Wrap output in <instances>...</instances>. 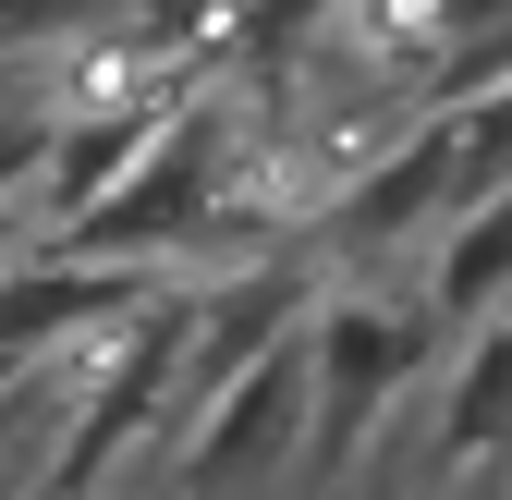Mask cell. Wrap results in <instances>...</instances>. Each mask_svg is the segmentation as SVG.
Listing matches in <instances>:
<instances>
[{"mask_svg": "<svg viewBox=\"0 0 512 500\" xmlns=\"http://www.w3.org/2000/svg\"><path fill=\"white\" fill-rule=\"evenodd\" d=\"M427 354H439V305H427V281H415V293H378V269H342L330 293H317V318H305L317 427H305V476H293V500H330V488L378 452V415L415 391Z\"/></svg>", "mask_w": 512, "mask_h": 500, "instance_id": "obj_1", "label": "cell"}, {"mask_svg": "<svg viewBox=\"0 0 512 500\" xmlns=\"http://www.w3.org/2000/svg\"><path fill=\"white\" fill-rule=\"evenodd\" d=\"M305 427H317V366L305 330L281 354H256L244 379L159 452V500H244V488H293L305 476Z\"/></svg>", "mask_w": 512, "mask_h": 500, "instance_id": "obj_2", "label": "cell"}, {"mask_svg": "<svg viewBox=\"0 0 512 500\" xmlns=\"http://www.w3.org/2000/svg\"><path fill=\"white\" fill-rule=\"evenodd\" d=\"M427 464L439 476H500L512 464V305L488 330H464V354H452V379H439V427H427Z\"/></svg>", "mask_w": 512, "mask_h": 500, "instance_id": "obj_3", "label": "cell"}, {"mask_svg": "<svg viewBox=\"0 0 512 500\" xmlns=\"http://www.w3.org/2000/svg\"><path fill=\"white\" fill-rule=\"evenodd\" d=\"M415 281H427V305H439V330H488L500 305H512V196L452 208L439 244L415 257Z\"/></svg>", "mask_w": 512, "mask_h": 500, "instance_id": "obj_4", "label": "cell"}, {"mask_svg": "<svg viewBox=\"0 0 512 500\" xmlns=\"http://www.w3.org/2000/svg\"><path fill=\"white\" fill-rule=\"evenodd\" d=\"M452 135H464V196H452V208L512 196V74L476 86V98H452Z\"/></svg>", "mask_w": 512, "mask_h": 500, "instance_id": "obj_5", "label": "cell"}, {"mask_svg": "<svg viewBox=\"0 0 512 500\" xmlns=\"http://www.w3.org/2000/svg\"><path fill=\"white\" fill-rule=\"evenodd\" d=\"M110 13H135V0H0V61H37L49 37H74V25H110Z\"/></svg>", "mask_w": 512, "mask_h": 500, "instance_id": "obj_6", "label": "cell"}, {"mask_svg": "<svg viewBox=\"0 0 512 500\" xmlns=\"http://www.w3.org/2000/svg\"><path fill=\"white\" fill-rule=\"evenodd\" d=\"M13 427H25V391H13V415H0V440H13Z\"/></svg>", "mask_w": 512, "mask_h": 500, "instance_id": "obj_7", "label": "cell"}]
</instances>
